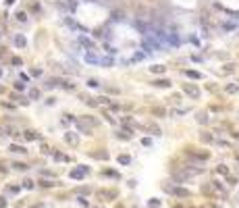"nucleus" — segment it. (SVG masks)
I'll return each instance as SVG.
<instances>
[{
	"mask_svg": "<svg viewBox=\"0 0 239 208\" xmlns=\"http://www.w3.org/2000/svg\"><path fill=\"white\" fill-rule=\"evenodd\" d=\"M112 58H100V65H104V67H112Z\"/></svg>",
	"mask_w": 239,
	"mask_h": 208,
	"instance_id": "nucleus-6",
	"label": "nucleus"
},
{
	"mask_svg": "<svg viewBox=\"0 0 239 208\" xmlns=\"http://www.w3.org/2000/svg\"><path fill=\"white\" fill-rule=\"evenodd\" d=\"M67 142H71V144H75L77 139H75V135H71V133H69V135H67Z\"/></svg>",
	"mask_w": 239,
	"mask_h": 208,
	"instance_id": "nucleus-10",
	"label": "nucleus"
},
{
	"mask_svg": "<svg viewBox=\"0 0 239 208\" xmlns=\"http://www.w3.org/2000/svg\"><path fill=\"white\" fill-rule=\"evenodd\" d=\"M85 173H88L85 166H81V169H73V171H71V177H73V179H81V177H85Z\"/></svg>",
	"mask_w": 239,
	"mask_h": 208,
	"instance_id": "nucleus-1",
	"label": "nucleus"
},
{
	"mask_svg": "<svg viewBox=\"0 0 239 208\" xmlns=\"http://www.w3.org/2000/svg\"><path fill=\"white\" fill-rule=\"evenodd\" d=\"M88 85H92V88H96V85H98V81H96V79H89V81H88Z\"/></svg>",
	"mask_w": 239,
	"mask_h": 208,
	"instance_id": "nucleus-13",
	"label": "nucleus"
},
{
	"mask_svg": "<svg viewBox=\"0 0 239 208\" xmlns=\"http://www.w3.org/2000/svg\"><path fill=\"white\" fill-rule=\"evenodd\" d=\"M185 90H187V94H191V96H200V90H198V88H191V85H187Z\"/></svg>",
	"mask_w": 239,
	"mask_h": 208,
	"instance_id": "nucleus-4",
	"label": "nucleus"
},
{
	"mask_svg": "<svg viewBox=\"0 0 239 208\" xmlns=\"http://www.w3.org/2000/svg\"><path fill=\"white\" fill-rule=\"evenodd\" d=\"M11 150H13V152H27V150L21 148V146H11Z\"/></svg>",
	"mask_w": 239,
	"mask_h": 208,
	"instance_id": "nucleus-8",
	"label": "nucleus"
},
{
	"mask_svg": "<svg viewBox=\"0 0 239 208\" xmlns=\"http://www.w3.org/2000/svg\"><path fill=\"white\" fill-rule=\"evenodd\" d=\"M187 75H189V77H196V79H198L200 73H196V71H187Z\"/></svg>",
	"mask_w": 239,
	"mask_h": 208,
	"instance_id": "nucleus-12",
	"label": "nucleus"
},
{
	"mask_svg": "<svg viewBox=\"0 0 239 208\" xmlns=\"http://www.w3.org/2000/svg\"><path fill=\"white\" fill-rule=\"evenodd\" d=\"M173 192H175L177 196H189V192H187V189H183V187H175Z\"/></svg>",
	"mask_w": 239,
	"mask_h": 208,
	"instance_id": "nucleus-5",
	"label": "nucleus"
},
{
	"mask_svg": "<svg viewBox=\"0 0 239 208\" xmlns=\"http://www.w3.org/2000/svg\"><path fill=\"white\" fill-rule=\"evenodd\" d=\"M79 44H81V46H85V48H94V42L88 40V38H83V35H79Z\"/></svg>",
	"mask_w": 239,
	"mask_h": 208,
	"instance_id": "nucleus-3",
	"label": "nucleus"
},
{
	"mask_svg": "<svg viewBox=\"0 0 239 208\" xmlns=\"http://www.w3.org/2000/svg\"><path fill=\"white\" fill-rule=\"evenodd\" d=\"M119 162H121V165H127V162H129V156H119Z\"/></svg>",
	"mask_w": 239,
	"mask_h": 208,
	"instance_id": "nucleus-9",
	"label": "nucleus"
},
{
	"mask_svg": "<svg viewBox=\"0 0 239 208\" xmlns=\"http://www.w3.org/2000/svg\"><path fill=\"white\" fill-rule=\"evenodd\" d=\"M15 44H17V46H25V38H23V35H17V38H15Z\"/></svg>",
	"mask_w": 239,
	"mask_h": 208,
	"instance_id": "nucleus-7",
	"label": "nucleus"
},
{
	"mask_svg": "<svg viewBox=\"0 0 239 208\" xmlns=\"http://www.w3.org/2000/svg\"><path fill=\"white\" fill-rule=\"evenodd\" d=\"M85 62H89V65H100V56H96L94 52H88V54H85Z\"/></svg>",
	"mask_w": 239,
	"mask_h": 208,
	"instance_id": "nucleus-2",
	"label": "nucleus"
},
{
	"mask_svg": "<svg viewBox=\"0 0 239 208\" xmlns=\"http://www.w3.org/2000/svg\"><path fill=\"white\" fill-rule=\"evenodd\" d=\"M121 17H123V13H121V11H116V13H115V17H112V19H115V21H119V19H121Z\"/></svg>",
	"mask_w": 239,
	"mask_h": 208,
	"instance_id": "nucleus-11",
	"label": "nucleus"
},
{
	"mask_svg": "<svg viewBox=\"0 0 239 208\" xmlns=\"http://www.w3.org/2000/svg\"><path fill=\"white\" fill-rule=\"evenodd\" d=\"M0 208H4V200H0Z\"/></svg>",
	"mask_w": 239,
	"mask_h": 208,
	"instance_id": "nucleus-14",
	"label": "nucleus"
}]
</instances>
